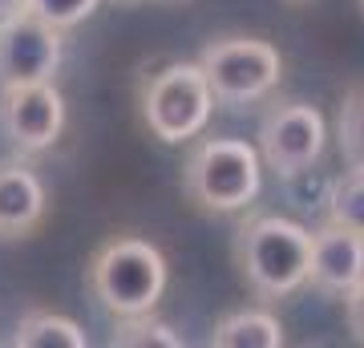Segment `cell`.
Masks as SVG:
<instances>
[{
	"label": "cell",
	"instance_id": "obj_1",
	"mask_svg": "<svg viewBox=\"0 0 364 348\" xmlns=\"http://www.w3.org/2000/svg\"><path fill=\"white\" fill-rule=\"evenodd\" d=\"M235 268L259 300L291 296L312 271V231L284 215H255L235 231Z\"/></svg>",
	"mask_w": 364,
	"mask_h": 348
},
{
	"label": "cell",
	"instance_id": "obj_2",
	"mask_svg": "<svg viewBox=\"0 0 364 348\" xmlns=\"http://www.w3.org/2000/svg\"><path fill=\"white\" fill-rule=\"evenodd\" d=\"M170 268L166 255L150 239L117 235L105 247H97L85 268V288L109 316H138L154 312L166 292Z\"/></svg>",
	"mask_w": 364,
	"mask_h": 348
},
{
	"label": "cell",
	"instance_id": "obj_3",
	"mask_svg": "<svg viewBox=\"0 0 364 348\" xmlns=\"http://www.w3.org/2000/svg\"><path fill=\"white\" fill-rule=\"evenodd\" d=\"M263 186L259 146L243 138H203L182 167V191L207 215H235Z\"/></svg>",
	"mask_w": 364,
	"mask_h": 348
},
{
	"label": "cell",
	"instance_id": "obj_4",
	"mask_svg": "<svg viewBox=\"0 0 364 348\" xmlns=\"http://www.w3.org/2000/svg\"><path fill=\"white\" fill-rule=\"evenodd\" d=\"M215 93L198 61H170L142 85V122L158 142L182 146L198 138L215 114Z\"/></svg>",
	"mask_w": 364,
	"mask_h": 348
},
{
	"label": "cell",
	"instance_id": "obj_5",
	"mask_svg": "<svg viewBox=\"0 0 364 348\" xmlns=\"http://www.w3.org/2000/svg\"><path fill=\"white\" fill-rule=\"evenodd\" d=\"M198 65L210 81L219 105H255L272 97L284 78V57L263 37H219L198 53Z\"/></svg>",
	"mask_w": 364,
	"mask_h": 348
},
{
	"label": "cell",
	"instance_id": "obj_6",
	"mask_svg": "<svg viewBox=\"0 0 364 348\" xmlns=\"http://www.w3.org/2000/svg\"><path fill=\"white\" fill-rule=\"evenodd\" d=\"M259 158L284 179H296L304 170L320 162L328 142V122L312 102H279L272 105L259 122Z\"/></svg>",
	"mask_w": 364,
	"mask_h": 348
},
{
	"label": "cell",
	"instance_id": "obj_7",
	"mask_svg": "<svg viewBox=\"0 0 364 348\" xmlns=\"http://www.w3.org/2000/svg\"><path fill=\"white\" fill-rule=\"evenodd\" d=\"M61 28L33 16L28 9L0 21V90L4 85H28V81H53L61 69Z\"/></svg>",
	"mask_w": 364,
	"mask_h": 348
},
{
	"label": "cell",
	"instance_id": "obj_8",
	"mask_svg": "<svg viewBox=\"0 0 364 348\" xmlns=\"http://www.w3.org/2000/svg\"><path fill=\"white\" fill-rule=\"evenodd\" d=\"M0 130L21 154L49 150L65 130V97L53 81L4 85L0 90Z\"/></svg>",
	"mask_w": 364,
	"mask_h": 348
},
{
	"label": "cell",
	"instance_id": "obj_9",
	"mask_svg": "<svg viewBox=\"0 0 364 348\" xmlns=\"http://www.w3.org/2000/svg\"><path fill=\"white\" fill-rule=\"evenodd\" d=\"M364 280V235L340 227L328 219L320 231H312V271L308 284L328 296H348Z\"/></svg>",
	"mask_w": 364,
	"mask_h": 348
},
{
	"label": "cell",
	"instance_id": "obj_10",
	"mask_svg": "<svg viewBox=\"0 0 364 348\" xmlns=\"http://www.w3.org/2000/svg\"><path fill=\"white\" fill-rule=\"evenodd\" d=\"M45 186L28 167L9 162L0 167V239H25L45 219Z\"/></svg>",
	"mask_w": 364,
	"mask_h": 348
},
{
	"label": "cell",
	"instance_id": "obj_11",
	"mask_svg": "<svg viewBox=\"0 0 364 348\" xmlns=\"http://www.w3.org/2000/svg\"><path fill=\"white\" fill-rule=\"evenodd\" d=\"M284 324L263 308H243L231 312L215 324L210 344L215 348H284Z\"/></svg>",
	"mask_w": 364,
	"mask_h": 348
},
{
	"label": "cell",
	"instance_id": "obj_12",
	"mask_svg": "<svg viewBox=\"0 0 364 348\" xmlns=\"http://www.w3.org/2000/svg\"><path fill=\"white\" fill-rule=\"evenodd\" d=\"M16 348H85L90 336L81 332L77 320L69 316H57V312H28L16 324L13 336Z\"/></svg>",
	"mask_w": 364,
	"mask_h": 348
},
{
	"label": "cell",
	"instance_id": "obj_13",
	"mask_svg": "<svg viewBox=\"0 0 364 348\" xmlns=\"http://www.w3.org/2000/svg\"><path fill=\"white\" fill-rule=\"evenodd\" d=\"M114 348H182V332L174 324L158 320L154 312H138V316H117V328L109 336Z\"/></svg>",
	"mask_w": 364,
	"mask_h": 348
},
{
	"label": "cell",
	"instance_id": "obj_14",
	"mask_svg": "<svg viewBox=\"0 0 364 348\" xmlns=\"http://www.w3.org/2000/svg\"><path fill=\"white\" fill-rule=\"evenodd\" d=\"M336 142L348 170H364V85H352L344 93V102H340Z\"/></svg>",
	"mask_w": 364,
	"mask_h": 348
},
{
	"label": "cell",
	"instance_id": "obj_15",
	"mask_svg": "<svg viewBox=\"0 0 364 348\" xmlns=\"http://www.w3.org/2000/svg\"><path fill=\"white\" fill-rule=\"evenodd\" d=\"M328 219L364 235V170H348L328 194Z\"/></svg>",
	"mask_w": 364,
	"mask_h": 348
},
{
	"label": "cell",
	"instance_id": "obj_16",
	"mask_svg": "<svg viewBox=\"0 0 364 348\" xmlns=\"http://www.w3.org/2000/svg\"><path fill=\"white\" fill-rule=\"evenodd\" d=\"M102 0H25V9L33 16H41V21H49L53 28H73L81 25L85 16H93V9H97Z\"/></svg>",
	"mask_w": 364,
	"mask_h": 348
},
{
	"label": "cell",
	"instance_id": "obj_17",
	"mask_svg": "<svg viewBox=\"0 0 364 348\" xmlns=\"http://www.w3.org/2000/svg\"><path fill=\"white\" fill-rule=\"evenodd\" d=\"M344 320H348V332L364 344V280L344 296Z\"/></svg>",
	"mask_w": 364,
	"mask_h": 348
},
{
	"label": "cell",
	"instance_id": "obj_18",
	"mask_svg": "<svg viewBox=\"0 0 364 348\" xmlns=\"http://www.w3.org/2000/svg\"><path fill=\"white\" fill-rule=\"evenodd\" d=\"M21 9H25V0H0V21L13 16V13H21Z\"/></svg>",
	"mask_w": 364,
	"mask_h": 348
},
{
	"label": "cell",
	"instance_id": "obj_19",
	"mask_svg": "<svg viewBox=\"0 0 364 348\" xmlns=\"http://www.w3.org/2000/svg\"><path fill=\"white\" fill-rule=\"evenodd\" d=\"M162 4H186V0H162Z\"/></svg>",
	"mask_w": 364,
	"mask_h": 348
},
{
	"label": "cell",
	"instance_id": "obj_20",
	"mask_svg": "<svg viewBox=\"0 0 364 348\" xmlns=\"http://www.w3.org/2000/svg\"><path fill=\"white\" fill-rule=\"evenodd\" d=\"M122 4H142V0H122Z\"/></svg>",
	"mask_w": 364,
	"mask_h": 348
},
{
	"label": "cell",
	"instance_id": "obj_21",
	"mask_svg": "<svg viewBox=\"0 0 364 348\" xmlns=\"http://www.w3.org/2000/svg\"><path fill=\"white\" fill-rule=\"evenodd\" d=\"M360 13H364V0H360Z\"/></svg>",
	"mask_w": 364,
	"mask_h": 348
}]
</instances>
